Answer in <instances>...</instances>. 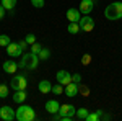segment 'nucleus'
<instances>
[{
    "label": "nucleus",
    "instance_id": "13",
    "mask_svg": "<svg viewBox=\"0 0 122 121\" xmlns=\"http://www.w3.org/2000/svg\"><path fill=\"white\" fill-rule=\"evenodd\" d=\"M59 108H60V103L57 102V100H47V103H46V110H47L49 113L56 115V113H59Z\"/></svg>",
    "mask_w": 122,
    "mask_h": 121
},
{
    "label": "nucleus",
    "instance_id": "9",
    "mask_svg": "<svg viewBox=\"0 0 122 121\" xmlns=\"http://www.w3.org/2000/svg\"><path fill=\"white\" fill-rule=\"evenodd\" d=\"M57 82L62 85H67L72 82V75H70V72H67V70H59L57 72Z\"/></svg>",
    "mask_w": 122,
    "mask_h": 121
},
{
    "label": "nucleus",
    "instance_id": "23",
    "mask_svg": "<svg viewBox=\"0 0 122 121\" xmlns=\"http://www.w3.org/2000/svg\"><path fill=\"white\" fill-rule=\"evenodd\" d=\"M10 43H11V41H10V38L7 36V35H0V46L7 47V46L10 44Z\"/></svg>",
    "mask_w": 122,
    "mask_h": 121
},
{
    "label": "nucleus",
    "instance_id": "18",
    "mask_svg": "<svg viewBox=\"0 0 122 121\" xmlns=\"http://www.w3.org/2000/svg\"><path fill=\"white\" fill-rule=\"evenodd\" d=\"M88 110L86 108H80V110H76V113H75V116L78 118V120H86V116H88Z\"/></svg>",
    "mask_w": 122,
    "mask_h": 121
},
{
    "label": "nucleus",
    "instance_id": "19",
    "mask_svg": "<svg viewBox=\"0 0 122 121\" xmlns=\"http://www.w3.org/2000/svg\"><path fill=\"white\" fill-rule=\"evenodd\" d=\"M2 5L5 7V10H13L16 5V0H2Z\"/></svg>",
    "mask_w": 122,
    "mask_h": 121
},
{
    "label": "nucleus",
    "instance_id": "11",
    "mask_svg": "<svg viewBox=\"0 0 122 121\" xmlns=\"http://www.w3.org/2000/svg\"><path fill=\"white\" fill-rule=\"evenodd\" d=\"M3 70H5L7 74H15V72L18 70V64H16L13 59H8V61L3 62Z\"/></svg>",
    "mask_w": 122,
    "mask_h": 121
},
{
    "label": "nucleus",
    "instance_id": "6",
    "mask_svg": "<svg viewBox=\"0 0 122 121\" xmlns=\"http://www.w3.org/2000/svg\"><path fill=\"white\" fill-rule=\"evenodd\" d=\"M0 118L3 121H11L16 118V115H15V110L11 108V106H2L0 108Z\"/></svg>",
    "mask_w": 122,
    "mask_h": 121
},
{
    "label": "nucleus",
    "instance_id": "31",
    "mask_svg": "<svg viewBox=\"0 0 122 121\" xmlns=\"http://www.w3.org/2000/svg\"><path fill=\"white\" fill-rule=\"evenodd\" d=\"M18 44H20V47H21V49H23V51H25V49H26V47L29 46V44H28V43H26V41H20Z\"/></svg>",
    "mask_w": 122,
    "mask_h": 121
},
{
    "label": "nucleus",
    "instance_id": "27",
    "mask_svg": "<svg viewBox=\"0 0 122 121\" xmlns=\"http://www.w3.org/2000/svg\"><path fill=\"white\" fill-rule=\"evenodd\" d=\"M78 92L83 93V95H88V93H90V90H88V87H85V85H80V84H78Z\"/></svg>",
    "mask_w": 122,
    "mask_h": 121
},
{
    "label": "nucleus",
    "instance_id": "25",
    "mask_svg": "<svg viewBox=\"0 0 122 121\" xmlns=\"http://www.w3.org/2000/svg\"><path fill=\"white\" fill-rule=\"evenodd\" d=\"M31 5L36 8H42L44 7V0H31Z\"/></svg>",
    "mask_w": 122,
    "mask_h": 121
},
{
    "label": "nucleus",
    "instance_id": "3",
    "mask_svg": "<svg viewBox=\"0 0 122 121\" xmlns=\"http://www.w3.org/2000/svg\"><path fill=\"white\" fill-rule=\"evenodd\" d=\"M15 115H16V120L18 121H33L36 118L34 108H31L29 105H21V106H18V110L15 111Z\"/></svg>",
    "mask_w": 122,
    "mask_h": 121
},
{
    "label": "nucleus",
    "instance_id": "29",
    "mask_svg": "<svg viewBox=\"0 0 122 121\" xmlns=\"http://www.w3.org/2000/svg\"><path fill=\"white\" fill-rule=\"evenodd\" d=\"M90 61H91V56H90V54H85V56L81 57V64H90Z\"/></svg>",
    "mask_w": 122,
    "mask_h": 121
},
{
    "label": "nucleus",
    "instance_id": "5",
    "mask_svg": "<svg viewBox=\"0 0 122 121\" xmlns=\"http://www.w3.org/2000/svg\"><path fill=\"white\" fill-rule=\"evenodd\" d=\"M78 25H80V29H81V31L90 33V31H93V28H94V20L91 18V17H88V15H85V17L80 18Z\"/></svg>",
    "mask_w": 122,
    "mask_h": 121
},
{
    "label": "nucleus",
    "instance_id": "12",
    "mask_svg": "<svg viewBox=\"0 0 122 121\" xmlns=\"http://www.w3.org/2000/svg\"><path fill=\"white\" fill-rule=\"evenodd\" d=\"M64 92H65L67 97H75L76 93H78V84L75 82H70V84L65 85V88H64Z\"/></svg>",
    "mask_w": 122,
    "mask_h": 121
},
{
    "label": "nucleus",
    "instance_id": "17",
    "mask_svg": "<svg viewBox=\"0 0 122 121\" xmlns=\"http://www.w3.org/2000/svg\"><path fill=\"white\" fill-rule=\"evenodd\" d=\"M101 115H103V110H98L96 113H88L86 121H98L99 118H101Z\"/></svg>",
    "mask_w": 122,
    "mask_h": 121
},
{
    "label": "nucleus",
    "instance_id": "28",
    "mask_svg": "<svg viewBox=\"0 0 122 121\" xmlns=\"http://www.w3.org/2000/svg\"><path fill=\"white\" fill-rule=\"evenodd\" d=\"M72 82H75V84H81V75H80V74H73V75H72Z\"/></svg>",
    "mask_w": 122,
    "mask_h": 121
},
{
    "label": "nucleus",
    "instance_id": "26",
    "mask_svg": "<svg viewBox=\"0 0 122 121\" xmlns=\"http://www.w3.org/2000/svg\"><path fill=\"white\" fill-rule=\"evenodd\" d=\"M42 49V46L41 44H38V43H34V44H31V52H34V54H39V51Z\"/></svg>",
    "mask_w": 122,
    "mask_h": 121
},
{
    "label": "nucleus",
    "instance_id": "21",
    "mask_svg": "<svg viewBox=\"0 0 122 121\" xmlns=\"http://www.w3.org/2000/svg\"><path fill=\"white\" fill-rule=\"evenodd\" d=\"M51 92L54 93V95H60V93L64 92V85L62 84H56V85H52V90Z\"/></svg>",
    "mask_w": 122,
    "mask_h": 121
},
{
    "label": "nucleus",
    "instance_id": "14",
    "mask_svg": "<svg viewBox=\"0 0 122 121\" xmlns=\"http://www.w3.org/2000/svg\"><path fill=\"white\" fill-rule=\"evenodd\" d=\"M38 88H39V92H41V93L46 95V93H49L51 90H52V84H51L49 80H41L39 85H38Z\"/></svg>",
    "mask_w": 122,
    "mask_h": 121
},
{
    "label": "nucleus",
    "instance_id": "1",
    "mask_svg": "<svg viewBox=\"0 0 122 121\" xmlns=\"http://www.w3.org/2000/svg\"><path fill=\"white\" fill-rule=\"evenodd\" d=\"M104 17L107 20H119L122 18V2H112L104 10Z\"/></svg>",
    "mask_w": 122,
    "mask_h": 121
},
{
    "label": "nucleus",
    "instance_id": "8",
    "mask_svg": "<svg viewBox=\"0 0 122 121\" xmlns=\"http://www.w3.org/2000/svg\"><path fill=\"white\" fill-rule=\"evenodd\" d=\"M94 8V0H81V3H80V12L83 13V15H88V13H91Z\"/></svg>",
    "mask_w": 122,
    "mask_h": 121
},
{
    "label": "nucleus",
    "instance_id": "15",
    "mask_svg": "<svg viewBox=\"0 0 122 121\" xmlns=\"http://www.w3.org/2000/svg\"><path fill=\"white\" fill-rule=\"evenodd\" d=\"M26 92L25 90H15V95H13V102L15 103H23L26 100Z\"/></svg>",
    "mask_w": 122,
    "mask_h": 121
},
{
    "label": "nucleus",
    "instance_id": "10",
    "mask_svg": "<svg viewBox=\"0 0 122 121\" xmlns=\"http://www.w3.org/2000/svg\"><path fill=\"white\" fill-rule=\"evenodd\" d=\"M80 18H81V12H80V10H76V8H68L67 10V20H68V23H70V21L78 23Z\"/></svg>",
    "mask_w": 122,
    "mask_h": 121
},
{
    "label": "nucleus",
    "instance_id": "24",
    "mask_svg": "<svg viewBox=\"0 0 122 121\" xmlns=\"http://www.w3.org/2000/svg\"><path fill=\"white\" fill-rule=\"evenodd\" d=\"M25 41H26V43H28L29 46H31V44H34V43H36V36H34L33 33H29V35H26Z\"/></svg>",
    "mask_w": 122,
    "mask_h": 121
},
{
    "label": "nucleus",
    "instance_id": "22",
    "mask_svg": "<svg viewBox=\"0 0 122 121\" xmlns=\"http://www.w3.org/2000/svg\"><path fill=\"white\" fill-rule=\"evenodd\" d=\"M8 97V87L5 84H0V98H7Z\"/></svg>",
    "mask_w": 122,
    "mask_h": 121
},
{
    "label": "nucleus",
    "instance_id": "4",
    "mask_svg": "<svg viewBox=\"0 0 122 121\" xmlns=\"http://www.w3.org/2000/svg\"><path fill=\"white\" fill-rule=\"evenodd\" d=\"M11 88L13 90H26V87H28V80H26V77L23 74H18V75H13V79H11Z\"/></svg>",
    "mask_w": 122,
    "mask_h": 121
},
{
    "label": "nucleus",
    "instance_id": "2",
    "mask_svg": "<svg viewBox=\"0 0 122 121\" xmlns=\"http://www.w3.org/2000/svg\"><path fill=\"white\" fill-rule=\"evenodd\" d=\"M39 64V56L38 54H34V52H26V54H23L21 57V62H20V67L21 69H26V70H33V69H36Z\"/></svg>",
    "mask_w": 122,
    "mask_h": 121
},
{
    "label": "nucleus",
    "instance_id": "30",
    "mask_svg": "<svg viewBox=\"0 0 122 121\" xmlns=\"http://www.w3.org/2000/svg\"><path fill=\"white\" fill-rule=\"evenodd\" d=\"M5 18V7L3 5H0V20Z\"/></svg>",
    "mask_w": 122,
    "mask_h": 121
},
{
    "label": "nucleus",
    "instance_id": "20",
    "mask_svg": "<svg viewBox=\"0 0 122 121\" xmlns=\"http://www.w3.org/2000/svg\"><path fill=\"white\" fill-rule=\"evenodd\" d=\"M39 59H41V61H46V59H49V57H51V51H49V49H46V47H42V49H41V51H39Z\"/></svg>",
    "mask_w": 122,
    "mask_h": 121
},
{
    "label": "nucleus",
    "instance_id": "16",
    "mask_svg": "<svg viewBox=\"0 0 122 121\" xmlns=\"http://www.w3.org/2000/svg\"><path fill=\"white\" fill-rule=\"evenodd\" d=\"M81 29H80V25L75 23V21H70L68 23V33L70 35H76V33H80Z\"/></svg>",
    "mask_w": 122,
    "mask_h": 121
},
{
    "label": "nucleus",
    "instance_id": "7",
    "mask_svg": "<svg viewBox=\"0 0 122 121\" xmlns=\"http://www.w3.org/2000/svg\"><path fill=\"white\" fill-rule=\"evenodd\" d=\"M7 54H8L10 57H21L23 49L20 47L18 43H10L8 46H7Z\"/></svg>",
    "mask_w": 122,
    "mask_h": 121
}]
</instances>
